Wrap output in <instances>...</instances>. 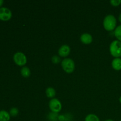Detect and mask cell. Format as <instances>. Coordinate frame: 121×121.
<instances>
[{"instance_id": "cell-1", "label": "cell", "mask_w": 121, "mask_h": 121, "mask_svg": "<svg viewBox=\"0 0 121 121\" xmlns=\"http://www.w3.org/2000/svg\"><path fill=\"white\" fill-rule=\"evenodd\" d=\"M117 20L112 14H108L104 18L103 26L104 28L108 31H112L117 28Z\"/></svg>"}, {"instance_id": "cell-2", "label": "cell", "mask_w": 121, "mask_h": 121, "mask_svg": "<svg viewBox=\"0 0 121 121\" xmlns=\"http://www.w3.org/2000/svg\"><path fill=\"white\" fill-rule=\"evenodd\" d=\"M109 52L111 55L115 58L121 57V42L119 40H113L109 46Z\"/></svg>"}, {"instance_id": "cell-3", "label": "cell", "mask_w": 121, "mask_h": 121, "mask_svg": "<svg viewBox=\"0 0 121 121\" xmlns=\"http://www.w3.org/2000/svg\"><path fill=\"white\" fill-rule=\"evenodd\" d=\"M61 66L63 70L67 73H72L75 69V63L70 58H65L61 61Z\"/></svg>"}, {"instance_id": "cell-4", "label": "cell", "mask_w": 121, "mask_h": 121, "mask_svg": "<svg viewBox=\"0 0 121 121\" xmlns=\"http://www.w3.org/2000/svg\"><path fill=\"white\" fill-rule=\"evenodd\" d=\"M48 106L52 112L58 113L62 109V105L60 100L57 98H53L48 103Z\"/></svg>"}, {"instance_id": "cell-5", "label": "cell", "mask_w": 121, "mask_h": 121, "mask_svg": "<svg viewBox=\"0 0 121 121\" xmlns=\"http://www.w3.org/2000/svg\"><path fill=\"white\" fill-rule=\"evenodd\" d=\"M13 60L15 63L19 66H24L27 61L26 56L22 52H17L13 56Z\"/></svg>"}, {"instance_id": "cell-6", "label": "cell", "mask_w": 121, "mask_h": 121, "mask_svg": "<svg viewBox=\"0 0 121 121\" xmlns=\"http://www.w3.org/2000/svg\"><path fill=\"white\" fill-rule=\"evenodd\" d=\"M12 17V12L7 7L0 8V20L2 21H8Z\"/></svg>"}, {"instance_id": "cell-7", "label": "cell", "mask_w": 121, "mask_h": 121, "mask_svg": "<svg viewBox=\"0 0 121 121\" xmlns=\"http://www.w3.org/2000/svg\"><path fill=\"white\" fill-rule=\"evenodd\" d=\"M70 47L69 45L63 44L59 48L58 50L59 56L61 57H67L70 53Z\"/></svg>"}, {"instance_id": "cell-8", "label": "cell", "mask_w": 121, "mask_h": 121, "mask_svg": "<svg viewBox=\"0 0 121 121\" xmlns=\"http://www.w3.org/2000/svg\"><path fill=\"white\" fill-rule=\"evenodd\" d=\"M80 40L84 44H90L93 41V37L89 33H85L82 34Z\"/></svg>"}, {"instance_id": "cell-9", "label": "cell", "mask_w": 121, "mask_h": 121, "mask_svg": "<svg viewBox=\"0 0 121 121\" xmlns=\"http://www.w3.org/2000/svg\"><path fill=\"white\" fill-rule=\"evenodd\" d=\"M112 67L114 70L117 71L121 70V58H115L112 61Z\"/></svg>"}, {"instance_id": "cell-10", "label": "cell", "mask_w": 121, "mask_h": 121, "mask_svg": "<svg viewBox=\"0 0 121 121\" xmlns=\"http://www.w3.org/2000/svg\"><path fill=\"white\" fill-rule=\"evenodd\" d=\"M56 92L53 87H47L46 89V95L47 98L53 99L56 96Z\"/></svg>"}, {"instance_id": "cell-11", "label": "cell", "mask_w": 121, "mask_h": 121, "mask_svg": "<svg viewBox=\"0 0 121 121\" xmlns=\"http://www.w3.org/2000/svg\"><path fill=\"white\" fill-rule=\"evenodd\" d=\"M10 120L9 113L5 111H0V121H9Z\"/></svg>"}, {"instance_id": "cell-12", "label": "cell", "mask_w": 121, "mask_h": 121, "mask_svg": "<svg viewBox=\"0 0 121 121\" xmlns=\"http://www.w3.org/2000/svg\"><path fill=\"white\" fill-rule=\"evenodd\" d=\"M21 74L24 78H29L31 75L30 69L27 66H23L21 69Z\"/></svg>"}, {"instance_id": "cell-13", "label": "cell", "mask_w": 121, "mask_h": 121, "mask_svg": "<svg viewBox=\"0 0 121 121\" xmlns=\"http://www.w3.org/2000/svg\"><path fill=\"white\" fill-rule=\"evenodd\" d=\"M85 121H100L99 117L93 113L87 115L85 119Z\"/></svg>"}, {"instance_id": "cell-14", "label": "cell", "mask_w": 121, "mask_h": 121, "mask_svg": "<svg viewBox=\"0 0 121 121\" xmlns=\"http://www.w3.org/2000/svg\"><path fill=\"white\" fill-rule=\"evenodd\" d=\"M114 35L117 40L121 42V24L117 27L114 30Z\"/></svg>"}, {"instance_id": "cell-15", "label": "cell", "mask_w": 121, "mask_h": 121, "mask_svg": "<svg viewBox=\"0 0 121 121\" xmlns=\"http://www.w3.org/2000/svg\"><path fill=\"white\" fill-rule=\"evenodd\" d=\"M59 115L58 113H54V112H50L48 115V118L51 121H56L58 119Z\"/></svg>"}, {"instance_id": "cell-16", "label": "cell", "mask_w": 121, "mask_h": 121, "mask_svg": "<svg viewBox=\"0 0 121 121\" xmlns=\"http://www.w3.org/2000/svg\"><path fill=\"white\" fill-rule=\"evenodd\" d=\"M19 111L17 108H12L9 111V115L12 117H16L18 114Z\"/></svg>"}, {"instance_id": "cell-17", "label": "cell", "mask_w": 121, "mask_h": 121, "mask_svg": "<svg viewBox=\"0 0 121 121\" xmlns=\"http://www.w3.org/2000/svg\"><path fill=\"white\" fill-rule=\"evenodd\" d=\"M52 61L54 64H58L61 61L60 57L58 56H53L52 58Z\"/></svg>"}, {"instance_id": "cell-18", "label": "cell", "mask_w": 121, "mask_h": 121, "mask_svg": "<svg viewBox=\"0 0 121 121\" xmlns=\"http://www.w3.org/2000/svg\"><path fill=\"white\" fill-rule=\"evenodd\" d=\"M110 3L113 7H118L121 4V0H111Z\"/></svg>"}, {"instance_id": "cell-19", "label": "cell", "mask_w": 121, "mask_h": 121, "mask_svg": "<svg viewBox=\"0 0 121 121\" xmlns=\"http://www.w3.org/2000/svg\"><path fill=\"white\" fill-rule=\"evenodd\" d=\"M58 119L60 121H64L66 119V118L64 115H59V117H58Z\"/></svg>"}, {"instance_id": "cell-20", "label": "cell", "mask_w": 121, "mask_h": 121, "mask_svg": "<svg viewBox=\"0 0 121 121\" xmlns=\"http://www.w3.org/2000/svg\"><path fill=\"white\" fill-rule=\"evenodd\" d=\"M118 20H119V22L121 23V13L119 15V17H118Z\"/></svg>"}, {"instance_id": "cell-21", "label": "cell", "mask_w": 121, "mask_h": 121, "mask_svg": "<svg viewBox=\"0 0 121 121\" xmlns=\"http://www.w3.org/2000/svg\"><path fill=\"white\" fill-rule=\"evenodd\" d=\"M3 3H4L3 0H0V7H1L2 4H3Z\"/></svg>"}, {"instance_id": "cell-22", "label": "cell", "mask_w": 121, "mask_h": 121, "mask_svg": "<svg viewBox=\"0 0 121 121\" xmlns=\"http://www.w3.org/2000/svg\"><path fill=\"white\" fill-rule=\"evenodd\" d=\"M105 121H113L112 119H106V120Z\"/></svg>"}, {"instance_id": "cell-23", "label": "cell", "mask_w": 121, "mask_h": 121, "mask_svg": "<svg viewBox=\"0 0 121 121\" xmlns=\"http://www.w3.org/2000/svg\"><path fill=\"white\" fill-rule=\"evenodd\" d=\"M119 102L121 103V96H120V98H119Z\"/></svg>"}, {"instance_id": "cell-24", "label": "cell", "mask_w": 121, "mask_h": 121, "mask_svg": "<svg viewBox=\"0 0 121 121\" xmlns=\"http://www.w3.org/2000/svg\"></svg>"}]
</instances>
